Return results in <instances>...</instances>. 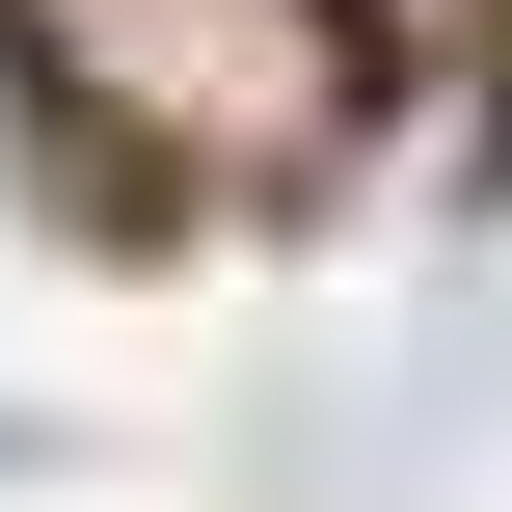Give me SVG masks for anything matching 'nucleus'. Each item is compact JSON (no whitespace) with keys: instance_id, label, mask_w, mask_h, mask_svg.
Returning a JSON list of instances; mask_svg holds the SVG:
<instances>
[{"instance_id":"1","label":"nucleus","mask_w":512,"mask_h":512,"mask_svg":"<svg viewBox=\"0 0 512 512\" xmlns=\"http://www.w3.org/2000/svg\"><path fill=\"white\" fill-rule=\"evenodd\" d=\"M27 54H54L81 108H135L189 189L324 162V81H351V27H324V0H27Z\"/></svg>"}]
</instances>
